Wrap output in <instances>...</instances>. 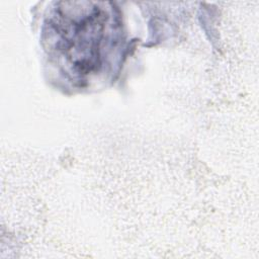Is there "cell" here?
Returning a JSON list of instances; mask_svg holds the SVG:
<instances>
[{"mask_svg":"<svg viewBox=\"0 0 259 259\" xmlns=\"http://www.w3.org/2000/svg\"><path fill=\"white\" fill-rule=\"evenodd\" d=\"M56 9L51 29L56 48L78 74H89L100 66L101 45L108 19L92 3L66 2Z\"/></svg>","mask_w":259,"mask_h":259,"instance_id":"obj_1","label":"cell"}]
</instances>
